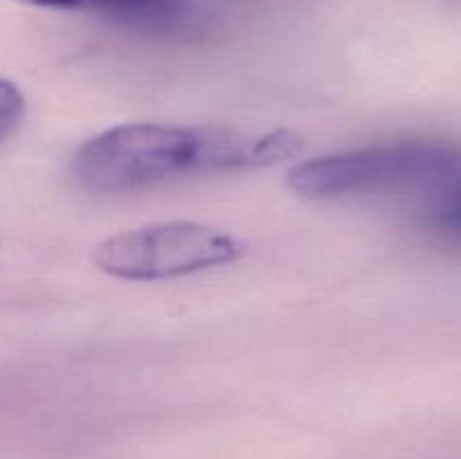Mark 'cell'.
Segmentation results:
<instances>
[{"label": "cell", "mask_w": 461, "mask_h": 459, "mask_svg": "<svg viewBox=\"0 0 461 459\" xmlns=\"http://www.w3.org/2000/svg\"><path fill=\"white\" fill-rule=\"evenodd\" d=\"M439 220L453 230H461V176L441 192Z\"/></svg>", "instance_id": "cell-6"}, {"label": "cell", "mask_w": 461, "mask_h": 459, "mask_svg": "<svg viewBox=\"0 0 461 459\" xmlns=\"http://www.w3.org/2000/svg\"><path fill=\"white\" fill-rule=\"evenodd\" d=\"M461 176V151L441 142H394L293 166L286 184L309 201L441 189Z\"/></svg>", "instance_id": "cell-2"}, {"label": "cell", "mask_w": 461, "mask_h": 459, "mask_svg": "<svg viewBox=\"0 0 461 459\" xmlns=\"http://www.w3.org/2000/svg\"><path fill=\"white\" fill-rule=\"evenodd\" d=\"M243 250V243L223 230L194 220H169L106 238L95 248L93 261L111 277L153 282L232 264Z\"/></svg>", "instance_id": "cell-3"}, {"label": "cell", "mask_w": 461, "mask_h": 459, "mask_svg": "<svg viewBox=\"0 0 461 459\" xmlns=\"http://www.w3.org/2000/svg\"><path fill=\"white\" fill-rule=\"evenodd\" d=\"M39 9L95 12L140 25H167L180 16V0H16Z\"/></svg>", "instance_id": "cell-4"}, {"label": "cell", "mask_w": 461, "mask_h": 459, "mask_svg": "<svg viewBox=\"0 0 461 459\" xmlns=\"http://www.w3.org/2000/svg\"><path fill=\"white\" fill-rule=\"evenodd\" d=\"M302 147L288 129L131 122L86 140L72 156L70 176L90 194H126L187 176L273 166Z\"/></svg>", "instance_id": "cell-1"}, {"label": "cell", "mask_w": 461, "mask_h": 459, "mask_svg": "<svg viewBox=\"0 0 461 459\" xmlns=\"http://www.w3.org/2000/svg\"><path fill=\"white\" fill-rule=\"evenodd\" d=\"M25 117V97L14 81L0 76V142L21 126Z\"/></svg>", "instance_id": "cell-5"}]
</instances>
